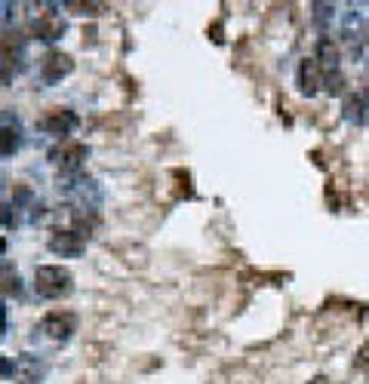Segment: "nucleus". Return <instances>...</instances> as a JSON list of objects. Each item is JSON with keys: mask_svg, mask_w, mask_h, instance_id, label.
<instances>
[{"mask_svg": "<svg viewBox=\"0 0 369 384\" xmlns=\"http://www.w3.org/2000/svg\"><path fill=\"white\" fill-rule=\"evenodd\" d=\"M34 289H37V295H43V298H62L71 292V274L65 268L43 265L34 270Z\"/></svg>", "mask_w": 369, "mask_h": 384, "instance_id": "f257e3e1", "label": "nucleus"}, {"mask_svg": "<svg viewBox=\"0 0 369 384\" xmlns=\"http://www.w3.org/2000/svg\"><path fill=\"white\" fill-rule=\"evenodd\" d=\"M50 249L59 252V256H80L87 249V237L77 231H55L50 237Z\"/></svg>", "mask_w": 369, "mask_h": 384, "instance_id": "7ed1b4c3", "label": "nucleus"}, {"mask_svg": "<svg viewBox=\"0 0 369 384\" xmlns=\"http://www.w3.org/2000/svg\"><path fill=\"white\" fill-rule=\"evenodd\" d=\"M314 384H326V378H314Z\"/></svg>", "mask_w": 369, "mask_h": 384, "instance_id": "ddd939ff", "label": "nucleus"}, {"mask_svg": "<svg viewBox=\"0 0 369 384\" xmlns=\"http://www.w3.org/2000/svg\"><path fill=\"white\" fill-rule=\"evenodd\" d=\"M0 329H4V305H0Z\"/></svg>", "mask_w": 369, "mask_h": 384, "instance_id": "f8f14e48", "label": "nucleus"}, {"mask_svg": "<svg viewBox=\"0 0 369 384\" xmlns=\"http://www.w3.org/2000/svg\"><path fill=\"white\" fill-rule=\"evenodd\" d=\"M71 68H74V62H71V55H65V53H46L43 62H40V74H43L46 83L62 80Z\"/></svg>", "mask_w": 369, "mask_h": 384, "instance_id": "39448f33", "label": "nucleus"}, {"mask_svg": "<svg viewBox=\"0 0 369 384\" xmlns=\"http://www.w3.org/2000/svg\"><path fill=\"white\" fill-rule=\"evenodd\" d=\"M74 126H77V117H74V111H68V108H53L40 117V129L43 133H53V136H68Z\"/></svg>", "mask_w": 369, "mask_h": 384, "instance_id": "f03ea898", "label": "nucleus"}, {"mask_svg": "<svg viewBox=\"0 0 369 384\" xmlns=\"http://www.w3.org/2000/svg\"><path fill=\"white\" fill-rule=\"evenodd\" d=\"M345 117L351 120V124H366V102L360 96H348L345 99Z\"/></svg>", "mask_w": 369, "mask_h": 384, "instance_id": "1a4fd4ad", "label": "nucleus"}, {"mask_svg": "<svg viewBox=\"0 0 369 384\" xmlns=\"http://www.w3.org/2000/svg\"><path fill=\"white\" fill-rule=\"evenodd\" d=\"M299 83H302V89L311 96V92L320 87V65L317 62H304L299 68Z\"/></svg>", "mask_w": 369, "mask_h": 384, "instance_id": "0eeeda50", "label": "nucleus"}, {"mask_svg": "<svg viewBox=\"0 0 369 384\" xmlns=\"http://www.w3.org/2000/svg\"><path fill=\"white\" fill-rule=\"evenodd\" d=\"M74 326H77V320H74L71 314H50L40 323V329L50 335V339H68V335L74 332Z\"/></svg>", "mask_w": 369, "mask_h": 384, "instance_id": "423d86ee", "label": "nucleus"}, {"mask_svg": "<svg viewBox=\"0 0 369 384\" xmlns=\"http://www.w3.org/2000/svg\"><path fill=\"white\" fill-rule=\"evenodd\" d=\"M18 148V126L0 124V157H9Z\"/></svg>", "mask_w": 369, "mask_h": 384, "instance_id": "6e6552de", "label": "nucleus"}, {"mask_svg": "<svg viewBox=\"0 0 369 384\" xmlns=\"http://www.w3.org/2000/svg\"><path fill=\"white\" fill-rule=\"evenodd\" d=\"M314 62H320V65H336L338 62V50L332 46V40L323 37V40L317 43V59H314Z\"/></svg>", "mask_w": 369, "mask_h": 384, "instance_id": "9d476101", "label": "nucleus"}, {"mask_svg": "<svg viewBox=\"0 0 369 384\" xmlns=\"http://www.w3.org/2000/svg\"><path fill=\"white\" fill-rule=\"evenodd\" d=\"M357 366H360V369H369V344H366L363 351H360V360H357Z\"/></svg>", "mask_w": 369, "mask_h": 384, "instance_id": "9b49d317", "label": "nucleus"}, {"mask_svg": "<svg viewBox=\"0 0 369 384\" xmlns=\"http://www.w3.org/2000/svg\"><path fill=\"white\" fill-rule=\"evenodd\" d=\"M87 145H80V142H65V145H59L55 151L50 154V160L53 163H59L62 170H77V166L87 160Z\"/></svg>", "mask_w": 369, "mask_h": 384, "instance_id": "20e7f679", "label": "nucleus"}]
</instances>
